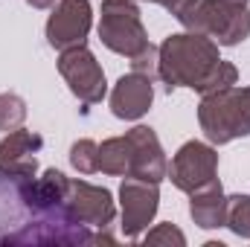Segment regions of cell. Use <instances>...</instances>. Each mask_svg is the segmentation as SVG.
I'll return each mask as SVG.
<instances>
[{
    "instance_id": "obj_1",
    "label": "cell",
    "mask_w": 250,
    "mask_h": 247,
    "mask_svg": "<svg viewBox=\"0 0 250 247\" xmlns=\"http://www.w3.org/2000/svg\"><path fill=\"white\" fill-rule=\"evenodd\" d=\"M157 82L172 93L189 87L195 93H215L239 82V70L218 56V44L201 32H175L157 47Z\"/></svg>"
},
{
    "instance_id": "obj_2",
    "label": "cell",
    "mask_w": 250,
    "mask_h": 247,
    "mask_svg": "<svg viewBox=\"0 0 250 247\" xmlns=\"http://www.w3.org/2000/svg\"><path fill=\"white\" fill-rule=\"evenodd\" d=\"M198 123L212 145H227L239 137H250V87H224L204 93L198 105Z\"/></svg>"
},
{
    "instance_id": "obj_3",
    "label": "cell",
    "mask_w": 250,
    "mask_h": 247,
    "mask_svg": "<svg viewBox=\"0 0 250 247\" xmlns=\"http://www.w3.org/2000/svg\"><path fill=\"white\" fill-rule=\"evenodd\" d=\"M178 21L184 29L212 38L218 47H236L250 35V9L224 0H195Z\"/></svg>"
},
{
    "instance_id": "obj_4",
    "label": "cell",
    "mask_w": 250,
    "mask_h": 247,
    "mask_svg": "<svg viewBox=\"0 0 250 247\" xmlns=\"http://www.w3.org/2000/svg\"><path fill=\"white\" fill-rule=\"evenodd\" d=\"M23 181L0 172V247L47 245V230L23 198Z\"/></svg>"
},
{
    "instance_id": "obj_5",
    "label": "cell",
    "mask_w": 250,
    "mask_h": 247,
    "mask_svg": "<svg viewBox=\"0 0 250 247\" xmlns=\"http://www.w3.org/2000/svg\"><path fill=\"white\" fill-rule=\"evenodd\" d=\"M99 41L128 62L140 56L151 41L143 26L137 0H102V18H99Z\"/></svg>"
},
{
    "instance_id": "obj_6",
    "label": "cell",
    "mask_w": 250,
    "mask_h": 247,
    "mask_svg": "<svg viewBox=\"0 0 250 247\" xmlns=\"http://www.w3.org/2000/svg\"><path fill=\"white\" fill-rule=\"evenodd\" d=\"M59 73L67 82L70 93L79 99L82 111H87L90 105H99L105 99V93H108L105 70H102V64L96 62V56L84 44L62 50V56H59Z\"/></svg>"
},
{
    "instance_id": "obj_7",
    "label": "cell",
    "mask_w": 250,
    "mask_h": 247,
    "mask_svg": "<svg viewBox=\"0 0 250 247\" xmlns=\"http://www.w3.org/2000/svg\"><path fill=\"white\" fill-rule=\"evenodd\" d=\"M166 178L172 181L175 189H181L187 195H192L195 189L212 184V181H218V151H215V145L201 143V140L184 143L175 151Z\"/></svg>"
},
{
    "instance_id": "obj_8",
    "label": "cell",
    "mask_w": 250,
    "mask_h": 247,
    "mask_svg": "<svg viewBox=\"0 0 250 247\" xmlns=\"http://www.w3.org/2000/svg\"><path fill=\"white\" fill-rule=\"evenodd\" d=\"M160 206V189L151 181H140V178H125L120 186V209H123V236L137 242L148 224L154 221Z\"/></svg>"
},
{
    "instance_id": "obj_9",
    "label": "cell",
    "mask_w": 250,
    "mask_h": 247,
    "mask_svg": "<svg viewBox=\"0 0 250 247\" xmlns=\"http://www.w3.org/2000/svg\"><path fill=\"white\" fill-rule=\"evenodd\" d=\"M93 26V6L90 0H59L47 18V44L53 50H70L87 41Z\"/></svg>"
},
{
    "instance_id": "obj_10",
    "label": "cell",
    "mask_w": 250,
    "mask_h": 247,
    "mask_svg": "<svg viewBox=\"0 0 250 247\" xmlns=\"http://www.w3.org/2000/svg\"><path fill=\"white\" fill-rule=\"evenodd\" d=\"M67 209L79 224L96 227V230H108L117 218V201H114L111 189L93 186L87 181H70Z\"/></svg>"
},
{
    "instance_id": "obj_11",
    "label": "cell",
    "mask_w": 250,
    "mask_h": 247,
    "mask_svg": "<svg viewBox=\"0 0 250 247\" xmlns=\"http://www.w3.org/2000/svg\"><path fill=\"white\" fill-rule=\"evenodd\" d=\"M125 137L131 143V172H128V178H140V181H151V184L166 181L169 160H166V151H163L154 128L134 125Z\"/></svg>"
},
{
    "instance_id": "obj_12",
    "label": "cell",
    "mask_w": 250,
    "mask_h": 247,
    "mask_svg": "<svg viewBox=\"0 0 250 247\" xmlns=\"http://www.w3.org/2000/svg\"><path fill=\"white\" fill-rule=\"evenodd\" d=\"M44 148L41 134L26 131L23 125L9 131L0 140V172L12 178H35L38 175V151Z\"/></svg>"
},
{
    "instance_id": "obj_13",
    "label": "cell",
    "mask_w": 250,
    "mask_h": 247,
    "mask_svg": "<svg viewBox=\"0 0 250 247\" xmlns=\"http://www.w3.org/2000/svg\"><path fill=\"white\" fill-rule=\"evenodd\" d=\"M151 102H154V79L134 73V70L128 76H120L111 90V114L125 123L146 117Z\"/></svg>"
},
{
    "instance_id": "obj_14",
    "label": "cell",
    "mask_w": 250,
    "mask_h": 247,
    "mask_svg": "<svg viewBox=\"0 0 250 247\" xmlns=\"http://www.w3.org/2000/svg\"><path fill=\"white\" fill-rule=\"evenodd\" d=\"M189 215L201 230L227 227V195L221 181H212L189 195Z\"/></svg>"
},
{
    "instance_id": "obj_15",
    "label": "cell",
    "mask_w": 250,
    "mask_h": 247,
    "mask_svg": "<svg viewBox=\"0 0 250 247\" xmlns=\"http://www.w3.org/2000/svg\"><path fill=\"white\" fill-rule=\"evenodd\" d=\"M99 172L114 175V178H128L131 172V143L128 137H111L99 145Z\"/></svg>"
},
{
    "instance_id": "obj_16",
    "label": "cell",
    "mask_w": 250,
    "mask_h": 247,
    "mask_svg": "<svg viewBox=\"0 0 250 247\" xmlns=\"http://www.w3.org/2000/svg\"><path fill=\"white\" fill-rule=\"evenodd\" d=\"M227 227L233 236L250 242V195H230L227 198Z\"/></svg>"
},
{
    "instance_id": "obj_17",
    "label": "cell",
    "mask_w": 250,
    "mask_h": 247,
    "mask_svg": "<svg viewBox=\"0 0 250 247\" xmlns=\"http://www.w3.org/2000/svg\"><path fill=\"white\" fill-rule=\"evenodd\" d=\"M70 166L79 175L99 172V143H93V140H76L70 145Z\"/></svg>"
},
{
    "instance_id": "obj_18",
    "label": "cell",
    "mask_w": 250,
    "mask_h": 247,
    "mask_svg": "<svg viewBox=\"0 0 250 247\" xmlns=\"http://www.w3.org/2000/svg\"><path fill=\"white\" fill-rule=\"evenodd\" d=\"M26 123V102L18 93H0V131L9 134Z\"/></svg>"
},
{
    "instance_id": "obj_19",
    "label": "cell",
    "mask_w": 250,
    "mask_h": 247,
    "mask_svg": "<svg viewBox=\"0 0 250 247\" xmlns=\"http://www.w3.org/2000/svg\"><path fill=\"white\" fill-rule=\"evenodd\" d=\"M146 245H178V247H184L187 245V236L172 224V221H166V224H157L154 230H148L146 233V239H143Z\"/></svg>"
},
{
    "instance_id": "obj_20",
    "label": "cell",
    "mask_w": 250,
    "mask_h": 247,
    "mask_svg": "<svg viewBox=\"0 0 250 247\" xmlns=\"http://www.w3.org/2000/svg\"><path fill=\"white\" fill-rule=\"evenodd\" d=\"M131 70H134V73H143V76H148V79L157 82V47L148 44L140 56H134V59H131Z\"/></svg>"
},
{
    "instance_id": "obj_21",
    "label": "cell",
    "mask_w": 250,
    "mask_h": 247,
    "mask_svg": "<svg viewBox=\"0 0 250 247\" xmlns=\"http://www.w3.org/2000/svg\"><path fill=\"white\" fill-rule=\"evenodd\" d=\"M143 3H157V6H163V9H169L175 18H181L195 0H143Z\"/></svg>"
},
{
    "instance_id": "obj_22",
    "label": "cell",
    "mask_w": 250,
    "mask_h": 247,
    "mask_svg": "<svg viewBox=\"0 0 250 247\" xmlns=\"http://www.w3.org/2000/svg\"><path fill=\"white\" fill-rule=\"evenodd\" d=\"M32 9H53L56 6V0H26Z\"/></svg>"
},
{
    "instance_id": "obj_23",
    "label": "cell",
    "mask_w": 250,
    "mask_h": 247,
    "mask_svg": "<svg viewBox=\"0 0 250 247\" xmlns=\"http://www.w3.org/2000/svg\"><path fill=\"white\" fill-rule=\"evenodd\" d=\"M224 3H233V6H250V0H224Z\"/></svg>"
}]
</instances>
